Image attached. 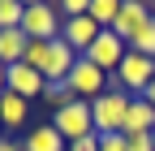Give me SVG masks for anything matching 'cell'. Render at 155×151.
Masks as SVG:
<instances>
[{
    "label": "cell",
    "mask_w": 155,
    "mask_h": 151,
    "mask_svg": "<svg viewBox=\"0 0 155 151\" xmlns=\"http://www.w3.org/2000/svg\"><path fill=\"white\" fill-rule=\"evenodd\" d=\"M129 104H134V95H125V91H104L99 99H91L95 134H121L125 117H129Z\"/></svg>",
    "instance_id": "6da1fadb"
},
{
    "label": "cell",
    "mask_w": 155,
    "mask_h": 151,
    "mask_svg": "<svg viewBox=\"0 0 155 151\" xmlns=\"http://www.w3.org/2000/svg\"><path fill=\"white\" fill-rule=\"evenodd\" d=\"M61 26H65V17L56 5H48V0H30L26 5V17H22V30H26V39H61Z\"/></svg>",
    "instance_id": "7a4b0ae2"
},
{
    "label": "cell",
    "mask_w": 155,
    "mask_h": 151,
    "mask_svg": "<svg viewBox=\"0 0 155 151\" xmlns=\"http://www.w3.org/2000/svg\"><path fill=\"white\" fill-rule=\"evenodd\" d=\"M52 125L61 129V138H65V143H78V138L95 134L91 104H86V99H73V104H65V108H56V112H52Z\"/></svg>",
    "instance_id": "3957f363"
},
{
    "label": "cell",
    "mask_w": 155,
    "mask_h": 151,
    "mask_svg": "<svg viewBox=\"0 0 155 151\" xmlns=\"http://www.w3.org/2000/svg\"><path fill=\"white\" fill-rule=\"evenodd\" d=\"M65 82H69V91H73L78 99H86V104H91V99H99L104 91H108V73H104L99 65H91L86 56H78V65L69 69V78H65Z\"/></svg>",
    "instance_id": "277c9868"
},
{
    "label": "cell",
    "mask_w": 155,
    "mask_h": 151,
    "mask_svg": "<svg viewBox=\"0 0 155 151\" xmlns=\"http://www.w3.org/2000/svg\"><path fill=\"white\" fill-rule=\"evenodd\" d=\"M116 82H121L125 95H147V86L155 82V61L151 56H138V52H129L121 69H116Z\"/></svg>",
    "instance_id": "5b68a950"
},
{
    "label": "cell",
    "mask_w": 155,
    "mask_h": 151,
    "mask_svg": "<svg viewBox=\"0 0 155 151\" xmlns=\"http://www.w3.org/2000/svg\"><path fill=\"white\" fill-rule=\"evenodd\" d=\"M151 5H142V0H125V5H121V13H116V22H112V35H116V39H121V43H134V39H138V30L151 22Z\"/></svg>",
    "instance_id": "8992f818"
},
{
    "label": "cell",
    "mask_w": 155,
    "mask_h": 151,
    "mask_svg": "<svg viewBox=\"0 0 155 151\" xmlns=\"http://www.w3.org/2000/svg\"><path fill=\"white\" fill-rule=\"evenodd\" d=\"M125 56H129V43H121V39H116L112 30H104L99 39L91 43L86 61H91V65H99L104 73H116V69H121V61H125Z\"/></svg>",
    "instance_id": "52a82bcc"
},
{
    "label": "cell",
    "mask_w": 155,
    "mask_h": 151,
    "mask_svg": "<svg viewBox=\"0 0 155 151\" xmlns=\"http://www.w3.org/2000/svg\"><path fill=\"white\" fill-rule=\"evenodd\" d=\"M5 73H9V95L35 99V95H43V91H48V78H43L39 69H30L26 61H22V65H9Z\"/></svg>",
    "instance_id": "ba28073f"
},
{
    "label": "cell",
    "mask_w": 155,
    "mask_h": 151,
    "mask_svg": "<svg viewBox=\"0 0 155 151\" xmlns=\"http://www.w3.org/2000/svg\"><path fill=\"white\" fill-rule=\"evenodd\" d=\"M99 35H104V26H95V17H91V13H86V17H73V22H65V26H61V39H65L78 56H86V52H91V43L99 39Z\"/></svg>",
    "instance_id": "9c48e42d"
},
{
    "label": "cell",
    "mask_w": 155,
    "mask_h": 151,
    "mask_svg": "<svg viewBox=\"0 0 155 151\" xmlns=\"http://www.w3.org/2000/svg\"><path fill=\"white\" fill-rule=\"evenodd\" d=\"M73 65H78V52H73L65 39H52V43H48V65H43V78H48V82H65Z\"/></svg>",
    "instance_id": "30bf717a"
},
{
    "label": "cell",
    "mask_w": 155,
    "mask_h": 151,
    "mask_svg": "<svg viewBox=\"0 0 155 151\" xmlns=\"http://www.w3.org/2000/svg\"><path fill=\"white\" fill-rule=\"evenodd\" d=\"M151 129H155V108H151L142 95H134L129 117H125V129H121V134H125V138H134V134H151Z\"/></svg>",
    "instance_id": "8fae6325"
},
{
    "label": "cell",
    "mask_w": 155,
    "mask_h": 151,
    "mask_svg": "<svg viewBox=\"0 0 155 151\" xmlns=\"http://www.w3.org/2000/svg\"><path fill=\"white\" fill-rule=\"evenodd\" d=\"M26 48H30V39H26V30L17 26V30H0V65H22L26 61Z\"/></svg>",
    "instance_id": "7c38bea8"
},
{
    "label": "cell",
    "mask_w": 155,
    "mask_h": 151,
    "mask_svg": "<svg viewBox=\"0 0 155 151\" xmlns=\"http://www.w3.org/2000/svg\"><path fill=\"white\" fill-rule=\"evenodd\" d=\"M22 151H69V143L61 138V129L48 121V125H39V129H30V134H26Z\"/></svg>",
    "instance_id": "4fadbf2b"
},
{
    "label": "cell",
    "mask_w": 155,
    "mask_h": 151,
    "mask_svg": "<svg viewBox=\"0 0 155 151\" xmlns=\"http://www.w3.org/2000/svg\"><path fill=\"white\" fill-rule=\"evenodd\" d=\"M26 112H30V99H22V95H0V125L5 129H17V125H26Z\"/></svg>",
    "instance_id": "5bb4252c"
},
{
    "label": "cell",
    "mask_w": 155,
    "mask_h": 151,
    "mask_svg": "<svg viewBox=\"0 0 155 151\" xmlns=\"http://www.w3.org/2000/svg\"><path fill=\"white\" fill-rule=\"evenodd\" d=\"M26 17V5L22 0H0V30H17Z\"/></svg>",
    "instance_id": "9a60e30c"
},
{
    "label": "cell",
    "mask_w": 155,
    "mask_h": 151,
    "mask_svg": "<svg viewBox=\"0 0 155 151\" xmlns=\"http://www.w3.org/2000/svg\"><path fill=\"white\" fill-rule=\"evenodd\" d=\"M116 13H121V5H116V0H91V17H95V26H104V30H112V22H116Z\"/></svg>",
    "instance_id": "2e32d148"
},
{
    "label": "cell",
    "mask_w": 155,
    "mask_h": 151,
    "mask_svg": "<svg viewBox=\"0 0 155 151\" xmlns=\"http://www.w3.org/2000/svg\"><path fill=\"white\" fill-rule=\"evenodd\" d=\"M129 52H138V56H151V61H155V13H151V22L138 30V39L129 43Z\"/></svg>",
    "instance_id": "e0dca14e"
},
{
    "label": "cell",
    "mask_w": 155,
    "mask_h": 151,
    "mask_svg": "<svg viewBox=\"0 0 155 151\" xmlns=\"http://www.w3.org/2000/svg\"><path fill=\"white\" fill-rule=\"evenodd\" d=\"M43 99H48L52 108H65V104H73L78 95L69 91V82H48V91H43Z\"/></svg>",
    "instance_id": "ac0fdd59"
},
{
    "label": "cell",
    "mask_w": 155,
    "mask_h": 151,
    "mask_svg": "<svg viewBox=\"0 0 155 151\" xmlns=\"http://www.w3.org/2000/svg\"><path fill=\"white\" fill-rule=\"evenodd\" d=\"M26 65L43 73V65H48V43H43V39H30V48H26Z\"/></svg>",
    "instance_id": "d6986e66"
},
{
    "label": "cell",
    "mask_w": 155,
    "mask_h": 151,
    "mask_svg": "<svg viewBox=\"0 0 155 151\" xmlns=\"http://www.w3.org/2000/svg\"><path fill=\"white\" fill-rule=\"evenodd\" d=\"M99 151H129L125 134H99Z\"/></svg>",
    "instance_id": "ffe728a7"
},
{
    "label": "cell",
    "mask_w": 155,
    "mask_h": 151,
    "mask_svg": "<svg viewBox=\"0 0 155 151\" xmlns=\"http://www.w3.org/2000/svg\"><path fill=\"white\" fill-rule=\"evenodd\" d=\"M125 147H129V151H155L151 134H134V138H125Z\"/></svg>",
    "instance_id": "44dd1931"
},
{
    "label": "cell",
    "mask_w": 155,
    "mask_h": 151,
    "mask_svg": "<svg viewBox=\"0 0 155 151\" xmlns=\"http://www.w3.org/2000/svg\"><path fill=\"white\" fill-rule=\"evenodd\" d=\"M69 151H99V134H86V138L69 143Z\"/></svg>",
    "instance_id": "7402d4cb"
},
{
    "label": "cell",
    "mask_w": 155,
    "mask_h": 151,
    "mask_svg": "<svg viewBox=\"0 0 155 151\" xmlns=\"http://www.w3.org/2000/svg\"><path fill=\"white\" fill-rule=\"evenodd\" d=\"M0 151H22V143H13V138H0Z\"/></svg>",
    "instance_id": "603a6c76"
},
{
    "label": "cell",
    "mask_w": 155,
    "mask_h": 151,
    "mask_svg": "<svg viewBox=\"0 0 155 151\" xmlns=\"http://www.w3.org/2000/svg\"><path fill=\"white\" fill-rule=\"evenodd\" d=\"M9 91V73H5V65H0V95Z\"/></svg>",
    "instance_id": "cb8c5ba5"
},
{
    "label": "cell",
    "mask_w": 155,
    "mask_h": 151,
    "mask_svg": "<svg viewBox=\"0 0 155 151\" xmlns=\"http://www.w3.org/2000/svg\"><path fill=\"white\" fill-rule=\"evenodd\" d=\"M142 99H147V104H151V108H155V82H151V86H147V95H142Z\"/></svg>",
    "instance_id": "d4e9b609"
},
{
    "label": "cell",
    "mask_w": 155,
    "mask_h": 151,
    "mask_svg": "<svg viewBox=\"0 0 155 151\" xmlns=\"http://www.w3.org/2000/svg\"><path fill=\"white\" fill-rule=\"evenodd\" d=\"M151 143H155V129H151Z\"/></svg>",
    "instance_id": "484cf974"
},
{
    "label": "cell",
    "mask_w": 155,
    "mask_h": 151,
    "mask_svg": "<svg viewBox=\"0 0 155 151\" xmlns=\"http://www.w3.org/2000/svg\"><path fill=\"white\" fill-rule=\"evenodd\" d=\"M0 129H5V125H0ZM0 138H5V134H0Z\"/></svg>",
    "instance_id": "4316f807"
}]
</instances>
